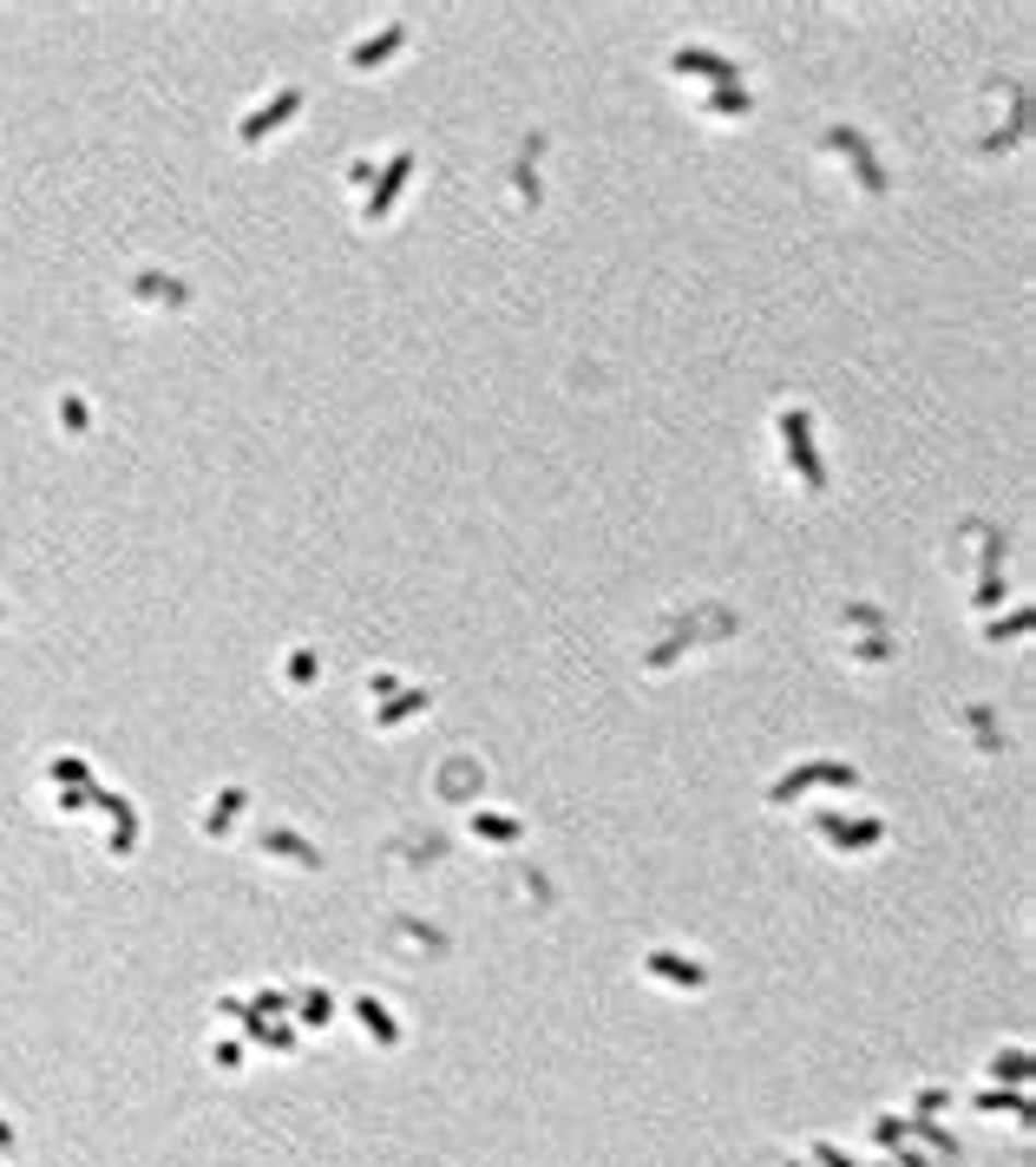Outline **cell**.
I'll list each match as a JSON object with an SVG mask.
<instances>
[{"instance_id": "4", "label": "cell", "mask_w": 1036, "mask_h": 1167, "mask_svg": "<svg viewBox=\"0 0 1036 1167\" xmlns=\"http://www.w3.org/2000/svg\"><path fill=\"white\" fill-rule=\"evenodd\" d=\"M394 46H407V26H400V20H394L381 39H361V46H348V66H354V72H374V59H387Z\"/></svg>"}, {"instance_id": "3", "label": "cell", "mask_w": 1036, "mask_h": 1167, "mask_svg": "<svg viewBox=\"0 0 1036 1167\" xmlns=\"http://www.w3.org/2000/svg\"><path fill=\"white\" fill-rule=\"evenodd\" d=\"M538 144H545V138H532L525 157L505 171V184H512V210H519V217H538Z\"/></svg>"}, {"instance_id": "6", "label": "cell", "mask_w": 1036, "mask_h": 1167, "mask_svg": "<svg viewBox=\"0 0 1036 1167\" xmlns=\"http://www.w3.org/2000/svg\"><path fill=\"white\" fill-rule=\"evenodd\" d=\"M814 781H827V787H853V768H801V774H788L781 787H775V807L781 801H794L801 787H814Z\"/></svg>"}, {"instance_id": "8", "label": "cell", "mask_w": 1036, "mask_h": 1167, "mask_svg": "<svg viewBox=\"0 0 1036 1167\" xmlns=\"http://www.w3.org/2000/svg\"><path fill=\"white\" fill-rule=\"evenodd\" d=\"M643 971H650V978H670V984H689V991L702 984V971H696V965H676V952H650Z\"/></svg>"}, {"instance_id": "1", "label": "cell", "mask_w": 1036, "mask_h": 1167, "mask_svg": "<svg viewBox=\"0 0 1036 1167\" xmlns=\"http://www.w3.org/2000/svg\"><path fill=\"white\" fill-rule=\"evenodd\" d=\"M820 157H827V164H847V177L860 184V197H866V203H880V197H886V164L873 157L866 131H853V125H827V131H820Z\"/></svg>"}, {"instance_id": "2", "label": "cell", "mask_w": 1036, "mask_h": 1167, "mask_svg": "<svg viewBox=\"0 0 1036 1167\" xmlns=\"http://www.w3.org/2000/svg\"><path fill=\"white\" fill-rule=\"evenodd\" d=\"M781 446H788V459L801 466V486L807 492H820V459H814V440H807V413H781Z\"/></svg>"}, {"instance_id": "9", "label": "cell", "mask_w": 1036, "mask_h": 1167, "mask_svg": "<svg viewBox=\"0 0 1036 1167\" xmlns=\"http://www.w3.org/2000/svg\"><path fill=\"white\" fill-rule=\"evenodd\" d=\"M354 1011H361V1030H368V1037H381V1043H400V1037H394V1024L381 1017V1004H374V997H361Z\"/></svg>"}, {"instance_id": "5", "label": "cell", "mask_w": 1036, "mask_h": 1167, "mask_svg": "<svg viewBox=\"0 0 1036 1167\" xmlns=\"http://www.w3.org/2000/svg\"><path fill=\"white\" fill-rule=\"evenodd\" d=\"M952 722H958V728H971V742H978V755H998V748H1004V728L991 722V709H978V702H971V709H958Z\"/></svg>"}, {"instance_id": "7", "label": "cell", "mask_w": 1036, "mask_h": 1167, "mask_svg": "<svg viewBox=\"0 0 1036 1167\" xmlns=\"http://www.w3.org/2000/svg\"><path fill=\"white\" fill-rule=\"evenodd\" d=\"M407 164H414V151H400V157L387 164V177H381V197H374V203H361V223H381V217H387V203H394V190L407 184Z\"/></svg>"}]
</instances>
